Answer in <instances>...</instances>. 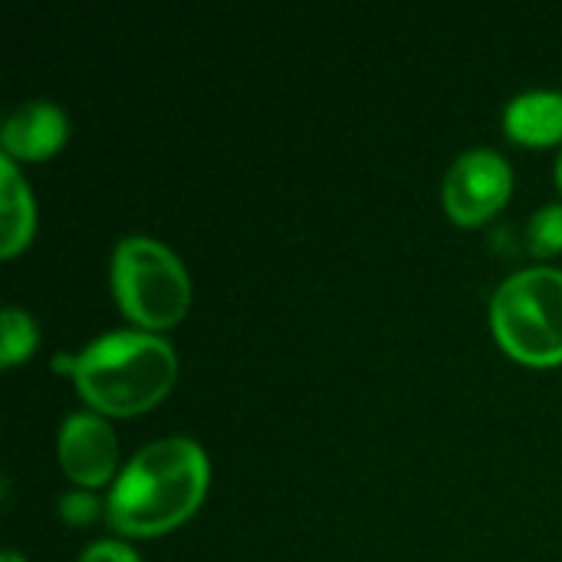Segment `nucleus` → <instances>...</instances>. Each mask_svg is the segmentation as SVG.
I'll use <instances>...</instances> for the list:
<instances>
[{"label": "nucleus", "mask_w": 562, "mask_h": 562, "mask_svg": "<svg viewBox=\"0 0 562 562\" xmlns=\"http://www.w3.org/2000/svg\"><path fill=\"white\" fill-rule=\"evenodd\" d=\"M0 562H23V560H20V553H13V550H3Z\"/></svg>", "instance_id": "4468645a"}, {"label": "nucleus", "mask_w": 562, "mask_h": 562, "mask_svg": "<svg viewBox=\"0 0 562 562\" xmlns=\"http://www.w3.org/2000/svg\"><path fill=\"white\" fill-rule=\"evenodd\" d=\"M557 181H560V188H562V155H560V161H557Z\"/></svg>", "instance_id": "2eb2a0df"}, {"label": "nucleus", "mask_w": 562, "mask_h": 562, "mask_svg": "<svg viewBox=\"0 0 562 562\" xmlns=\"http://www.w3.org/2000/svg\"><path fill=\"white\" fill-rule=\"evenodd\" d=\"M0 175H3V181H0V207H3V214H0V224H3L0 250L10 257V254H16L30 240L36 211H33V194L23 184V178H20V171H16L10 155L0 158Z\"/></svg>", "instance_id": "1a4fd4ad"}, {"label": "nucleus", "mask_w": 562, "mask_h": 562, "mask_svg": "<svg viewBox=\"0 0 562 562\" xmlns=\"http://www.w3.org/2000/svg\"><path fill=\"white\" fill-rule=\"evenodd\" d=\"M0 326H3V336H0V362L3 366H13V362H20L23 356L33 352L40 329H36L30 313H23L16 306H7L3 316H0Z\"/></svg>", "instance_id": "9d476101"}, {"label": "nucleus", "mask_w": 562, "mask_h": 562, "mask_svg": "<svg viewBox=\"0 0 562 562\" xmlns=\"http://www.w3.org/2000/svg\"><path fill=\"white\" fill-rule=\"evenodd\" d=\"M527 247L537 257H553L562 250V204H543L527 224Z\"/></svg>", "instance_id": "9b49d317"}, {"label": "nucleus", "mask_w": 562, "mask_h": 562, "mask_svg": "<svg viewBox=\"0 0 562 562\" xmlns=\"http://www.w3.org/2000/svg\"><path fill=\"white\" fill-rule=\"evenodd\" d=\"M66 132H69L66 112L56 102L33 99V102L16 105L7 115L0 138H3V151L10 158L40 161L66 142Z\"/></svg>", "instance_id": "0eeeda50"}, {"label": "nucleus", "mask_w": 562, "mask_h": 562, "mask_svg": "<svg viewBox=\"0 0 562 562\" xmlns=\"http://www.w3.org/2000/svg\"><path fill=\"white\" fill-rule=\"evenodd\" d=\"M497 342L527 366L562 362V270L530 267L507 277L491 300Z\"/></svg>", "instance_id": "7ed1b4c3"}, {"label": "nucleus", "mask_w": 562, "mask_h": 562, "mask_svg": "<svg viewBox=\"0 0 562 562\" xmlns=\"http://www.w3.org/2000/svg\"><path fill=\"white\" fill-rule=\"evenodd\" d=\"M79 562H142L125 543H119V540H99V543H92Z\"/></svg>", "instance_id": "ddd939ff"}, {"label": "nucleus", "mask_w": 562, "mask_h": 562, "mask_svg": "<svg viewBox=\"0 0 562 562\" xmlns=\"http://www.w3.org/2000/svg\"><path fill=\"white\" fill-rule=\"evenodd\" d=\"M115 435L105 418L76 412L59 428V464L79 487H99L115 471Z\"/></svg>", "instance_id": "423d86ee"}, {"label": "nucleus", "mask_w": 562, "mask_h": 562, "mask_svg": "<svg viewBox=\"0 0 562 562\" xmlns=\"http://www.w3.org/2000/svg\"><path fill=\"white\" fill-rule=\"evenodd\" d=\"M510 184H514V171L497 151L471 148L445 175V188H441L445 211L458 224L487 221L507 201Z\"/></svg>", "instance_id": "39448f33"}, {"label": "nucleus", "mask_w": 562, "mask_h": 562, "mask_svg": "<svg viewBox=\"0 0 562 562\" xmlns=\"http://www.w3.org/2000/svg\"><path fill=\"white\" fill-rule=\"evenodd\" d=\"M178 375L175 349L151 333H109L72 362V379L89 405L105 415H135L161 402Z\"/></svg>", "instance_id": "f03ea898"}, {"label": "nucleus", "mask_w": 562, "mask_h": 562, "mask_svg": "<svg viewBox=\"0 0 562 562\" xmlns=\"http://www.w3.org/2000/svg\"><path fill=\"white\" fill-rule=\"evenodd\" d=\"M112 283L122 310L148 329L175 326L191 303V283L181 260L151 237L135 234L119 240L112 254Z\"/></svg>", "instance_id": "20e7f679"}, {"label": "nucleus", "mask_w": 562, "mask_h": 562, "mask_svg": "<svg viewBox=\"0 0 562 562\" xmlns=\"http://www.w3.org/2000/svg\"><path fill=\"white\" fill-rule=\"evenodd\" d=\"M504 125L510 138L527 145H550L562 138V92L557 89H530L510 99L504 112Z\"/></svg>", "instance_id": "6e6552de"}, {"label": "nucleus", "mask_w": 562, "mask_h": 562, "mask_svg": "<svg viewBox=\"0 0 562 562\" xmlns=\"http://www.w3.org/2000/svg\"><path fill=\"white\" fill-rule=\"evenodd\" d=\"M207 491V458L191 438L145 445L109 494V520L119 533L151 537L188 520Z\"/></svg>", "instance_id": "f257e3e1"}, {"label": "nucleus", "mask_w": 562, "mask_h": 562, "mask_svg": "<svg viewBox=\"0 0 562 562\" xmlns=\"http://www.w3.org/2000/svg\"><path fill=\"white\" fill-rule=\"evenodd\" d=\"M59 514H63L69 524L82 527V524L95 520V514H99V501H95L92 494H86V491H72V494H66V497L59 501Z\"/></svg>", "instance_id": "f8f14e48"}]
</instances>
